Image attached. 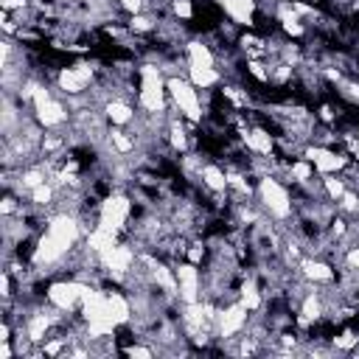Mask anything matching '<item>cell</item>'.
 Masks as SVG:
<instances>
[{
	"mask_svg": "<svg viewBox=\"0 0 359 359\" xmlns=\"http://www.w3.org/2000/svg\"><path fill=\"white\" fill-rule=\"evenodd\" d=\"M339 93H342L345 98H351V101L359 104V84H356V81H339Z\"/></svg>",
	"mask_w": 359,
	"mask_h": 359,
	"instance_id": "4316f807",
	"label": "cell"
},
{
	"mask_svg": "<svg viewBox=\"0 0 359 359\" xmlns=\"http://www.w3.org/2000/svg\"><path fill=\"white\" fill-rule=\"evenodd\" d=\"M104 115H107L115 126H126V123L135 121V109H132L123 98H109V101L104 104Z\"/></svg>",
	"mask_w": 359,
	"mask_h": 359,
	"instance_id": "5bb4252c",
	"label": "cell"
},
{
	"mask_svg": "<svg viewBox=\"0 0 359 359\" xmlns=\"http://www.w3.org/2000/svg\"><path fill=\"white\" fill-rule=\"evenodd\" d=\"M320 118H323V121H328V123H331V121H334V112H331V109H328V107H323V109H320Z\"/></svg>",
	"mask_w": 359,
	"mask_h": 359,
	"instance_id": "1f68e13d",
	"label": "cell"
},
{
	"mask_svg": "<svg viewBox=\"0 0 359 359\" xmlns=\"http://www.w3.org/2000/svg\"><path fill=\"white\" fill-rule=\"evenodd\" d=\"M303 154H306V160L314 165V171H320V174H337V171H342V168L351 163L348 154H339V151H334V149H328V146H323V143L306 146Z\"/></svg>",
	"mask_w": 359,
	"mask_h": 359,
	"instance_id": "52a82bcc",
	"label": "cell"
},
{
	"mask_svg": "<svg viewBox=\"0 0 359 359\" xmlns=\"http://www.w3.org/2000/svg\"><path fill=\"white\" fill-rule=\"evenodd\" d=\"M199 180H202V185L208 188V191H213V194H227V171H222L219 165H213V163H208V165H202V171H199Z\"/></svg>",
	"mask_w": 359,
	"mask_h": 359,
	"instance_id": "4fadbf2b",
	"label": "cell"
},
{
	"mask_svg": "<svg viewBox=\"0 0 359 359\" xmlns=\"http://www.w3.org/2000/svg\"><path fill=\"white\" fill-rule=\"evenodd\" d=\"M300 278H306L309 283H334V266L320 255H309L300 261Z\"/></svg>",
	"mask_w": 359,
	"mask_h": 359,
	"instance_id": "9c48e42d",
	"label": "cell"
},
{
	"mask_svg": "<svg viewBox=\"0 0 359 359\" xmlns=\"http://www.w3.org/2000/svg\"><path fill=\"white\" fill-rule=\"evenodd\" d=\"M165 132H168V146H171L174 151H185V149H188V135H185V129H182L180 121H168Z\"/></svg>",
	"mask_w": 359,
	"mask_h": 359,
	"instance_id": "e0dca14e",
	"label": "cell"
},
{
	"mask_svg": "<svg viewBox=\"0 0 359 359\" xmlns=\"http://www.w3.org/2000/svg\"><path fill=\"white\" fill-rule=\"evenodd\" d=\"M342 258H345V264H348L351 272H359V244L356 247H345Z\"/></svg>",
	"mask_w": 359,
	"mask_h": 359,
	"instance_id": "484cf974",
	"label": "cell"
},
{
	"mask_svg": "<svg viewBox=\"0 0 359 359\" xmlns=\"http://www.w3.org/2000/svg\"><path fill=\"white\" fill-rule=\"evenodd\" d=\"M165 90H168L174 107H177L191 123H199V121H202V101H199L196 87L188 81V76H168V79H165Z\"/></svg>",
	"mask_w": 359,
	"mask_h": 359,
	"instance_id": "7a4b0ae2",
	"label": "cell"
},
{
	"mask_svg": "<svg viewBox=\"0 0 359 359\" xmlns=\"http://www.w3.org/2000/svg\"><path fill=\"white\" fill-rule=\"evenodd\" d=\"M28 0H0V6L6 8V11H14V8H22Z\"/></svg>",
	"mask_w": 359,
	"mask_h": 359,
	"instance_id": "4dcf8cb0",
	"label": "cell"
},
{
	"mask_svg": "<svg viewBox=\"0 0 359 359\" xmlns=\"http://www.w3.org/2000/svg\"><path fill=\"white\" fill-rule=\"evenodd\" d=\"M174 272H177V283H180V303L202 300V275H199L196 264L182 261L174 266Z\"/></svg>",
	"mask_w": 359,
	"mask_h": 359,
	"instance_id": "ba28073f",
	"label": "cell"
},
{
	"mask_svg": "<svg viewBox=\"0 0 359 359\" xmlns=\"http://www.w3.org/2000/svg\"><path fill=\"white\" fill-rule=\"evenodd\" d=\"M188 81L199 90H208V87H213V84H219L222 81V73L216 70V67H188Z\"/></svg>",
	"mask_w": 359,
	"mask_h": 359,
	"instance_id": "2e32d148",
	"label": "cell"
},
{
	"mask_svg": "<svg viewBox=\"0 0 359 359\" xmlns=\"http://www.w3.org/2000/svg\"><path fill=\"white\" fill-rule=\"evenodd\" d=\"M157 28V22H154V17H149V14H132V20H129V31H135V34H151Z\"/></svg>",
	"mask_w": 359,
	"mask_h": 359,
	"instance_id": "44dd1931",
	"label": "cell"
},
{
	"mask_svg": "<svg viewBox=\"0 0 359 359\" xmlns=\"http://www.w3.org/2000/svg\"><path fill=\"white\" fill-rule=\"evenodd\" d=\"M171 14L180 17V20H191V17H194L191 0H171Z\"/></svg>",
	"mask_w": 359,
	"mask_h": 359,
	"instance_id": "603a6c76",
	"label": "cell"
},
{
	"mask_svg": "<svg viewBox=\"0 0 359 359\" xmlns=\"http://www.w3.org/2000/svg\"><path fill=\"white\" fill-rule=\"evenodd\" d=\"M247 70H250L258 81H269V70H264V65H261V62H247Z\"/></svg>",
	"mask_w": 359,
	"mask_h": 359,
	"instance_id": "83f0119b",
	"label": "cell"
},
{
	"mask_svg": "<svg viewBox=\"0 0 359 359\" xmlns=\"http://www.w3.org/2000/svg\"><path fill=\"white\" fill-rule=\"evenodd\" d=\"M123 353H126V356H154L157 348H154V345H137V342H135V345H126Z\"/></svg>",
	"mask_w": 359,
	"mask_h": 359,
	"instance_id": "d4e9b609",
	"label": "cell"
},
{
	"mask_svg": "<svg viewBox=\"0 0 359 359\" xmlns=\"http://www.w3.org/2000/svg\"><path fill=\"white\" fill-rule=\"evenodd\" d=\"M258 202L272 219H289L292 216V196L289 191L275 180V174H264L258 180Z\"/></svg>",
	"mask_w": 359,
	"mask_h": 359,
	"instance_id": "3957f363",
	"label": "cell"
},
{
	"mask_svg": "<svg viewBox=\"0 0 359 359\" xmlns=\"http://www.w3.org/2000/svg\"><path fill=\"white\" fill-rule=\"evenodd\" d=\"M185 50H188V67H216V56L202 39H191Z\"/></svg>",
	"mask_w": 359,
	"mask_h": 359,
	"instance_id": "7c38bea8",
	"label": "cell"
},
{
	"mask_svg": "<svg viewBox=\"0 0 359 359\" xmlns=\"http://www.w3.org/2000/svg\"><path fill=\"white\" fill-rule=\"evenodd\" d=\"M339 208H342V213H348V216H359V196H356L353 191H345V194L339 196Z\"/></svg>",
	"mask_w": 359,
	"mask_h": 359,
	"instance_id": "7402d4cb",
	"label": "cell"
},
{
	"mask_svg": "<svg viewBox=\"0 0 359 359\" xmlns=\"http://www.w3.org/2000/svg\"><path fill=\"white\" fill-rule=\"evenodd\" d=\"M132 216V199L123 196V194H109L107 199L98 202V222L95 227H104V230H123L126 222Z\"/></svg>",
	"mask_w": 359,
	"mask_h": 359,
	"instance_id": "277c9868",
	"label": "cell"
},
{
	"mask_svg": "<svg viewBox=\"0 0 359 359\" xmlns=\"http://www.w3.org/2000/svg\"><path fill=\"white\" fill-rule=\"evenodd\" d=\"M280 3H292V0H280Z\"/></svg>",
	"mask_w": 359,
	"mask_h": 359,
	"instance_id": "d6a6232c",
	"label": "cell"
},
{
	"mask_svg": "<svg viewBox=\"0 0 359 359\" xmlns=\"http://www.w3.org/2000/svg\"><path fill=\"white\" fill-rule=\"evenodd\" d=\"M165 79H163V67L160 65H143L140 67V109H146L149 115H163L165 112Z\"/></svg>",
	"mask_w": 359,
	"mask_h": 359,
	"instance_id": "6da1fadb",
	"label": "cell"
},
{
	"mask_svg": "<svg viewBox=\"0 0 359 359\" xmlns=\"http://www.w3.org/2000/svg\"><path fill=\"white\" fill-rule=\"evenodd\" d=\"M121 8L129 14H140L146 8V0H121Z\"/></svg>",
	"mask_w": 359,
	"mask_h": 359,
	"instance_id": "f1b7e54d",
	"label": "cell"
},
{
	"mask_svg": "<svg viewBox=\"0 0 359 359\" xmlns=\"http://www.w3.org/2000/svg\"><path fill=\"white\" fill-rule=\"evenodd\" d=\"M81 292H84V280H76V278H65V280H53L45 292V300L48 306L65 311V314H73L76 309H81Z\"/></svg>",
	"mask_w": 359,
	"mask_h": 359,
	"instance_id": "5b68a950",
	"label": "cell"
},
{
	"mask_svg": "<svg viewBox=\"0 0 359 359\" xmlns=\"http://www.w3.org/2000/svg\"><path fill=\"white\" fill-rule=\"evenodd\" d=\"M56 84H59V90H62L65 95H81V93L87 90V84L79 79V73H76L73 67H62V70L56 73Z\"/></svg>",
	"mask_w": 359,
	"mask_h": 359,
	"instance_id": "9a60e30c",
	"label": "cell"
},
{
	"mask_svg": "<svg viewBox=\"0 0 359 359\" xmlns=\"http://www.w3.org/2000/svg\"><path fill=\"white\" fill-rule=\"evenodd\" d=\"M107 309H109V317H112L115 325L132 323V300H129V294L107 292Z\"/></svg>",
	"mask_w": 359,
	"mask_h": 359,
	"instance_id": "30bf717a",
	"label": "cell"
},
{
	"mask_svg": "<svg viewBox=\"0 0 359 359\" xmlns=\"http://www.w3.org/2000/svg\"><path fill=\"white\" fill-rule=\"evenodd\" d=\"M247 328V309L233 300V303H224V309H219L216 314V337L219 339H238L236 334H241Z\"/></svg>",
	"mask_w": 359,
	"mask_h": 359,
	"instance_id": "8992f818",
	"label": "cell"
},
{
	"mask_svg": "<svg viewBox=\"0 0 359 359\" xmlns=\"http://www.w3.org/2000/svg\"><path fill=\"white\" fill-rule=\"evenodd\" d=\"M356 345H359V337H356L353 331H345L342 337H334V348L348 351V348H356Z\"/></svg>",
	"mask_w": 359,
	"mask_h": 359,
	"instance_id": "cb8c5ba5",
	"label": "cell"
},
{
	"mask_svg": "<svg viewBox=\"0 0 359 359\" xmlns=\"http://www.w3.org/2000/svg\"><path fill=\"white\" fill-rule=\"evenodd\" d=\"M311 177H314V165H311V163H309L306 157L289 165V180H292V182H297V185H303V182H309Z\"/></svg>",
	"mask_w": 359,
	"mask_h": 359,
	"instance_id": "ffe728a7",
	"label": "cell"
},
{
	"mask_svg": "<svg viewBox=\"0 0 359 359\" xmlns=\"http://www.w3.org/2000/svg\"><path fill=\"white\" fill-rule=\"evenodd\" d=\"M241 137H244V143H247V149H250L252 154H258V157H272L275 140H272V135H269L266 129H247Z\"/></svg>",
	"mask_w": 359,
	"mask_h": 359,
	"instance_id": "8fae6325",
	"label": "cell"
},
{
	"mask_svg": "<svg viewBox=\"0 0 359 359\" xmlns=\"http://www.w3.org/2000/svg\"><path fill=\"white\" fill-rule=\"evenodd\" d=\"M17 356V351L11 348V342H0V359H11Z\"/></svg>",
	"mask_w": 359,
	"mask_h": 359,
	"instance_id": "f546056e",
	"label": "cell"
},
{
	"mask_svg": "<svg viewBox=\"0 0 359 359\" xmlns=\"http://www.w3.org/2000/svg\"><path fill=\"white\" fill-rule=\"evenodd\" d=\"M320 182H323V191H325V196H328L331 202H339V196L348 191V188H345V180H339L337 174H323Z\"/></svg>",
	"mask_w": 359,
	"mask_h": 359,
	"instance_id": "d6986e66",
	"label": "cell"
},
{
	"mask_svg": "<svg viewBox=\"0 0 359 359\" xmlns=\"http://www.w3.org/2000/svg\"><path fill=\"white\" fill-rule=\"evenodd\" d=\"M109 146L118 154H129L135 149V137L129 132H123V129H109Z\"/></svg>",
	"mask_w": 359,
	"mask_h": 359,
	"instance_id": "ac0fdd59",
	"label": "cell"
}]
</instances>
